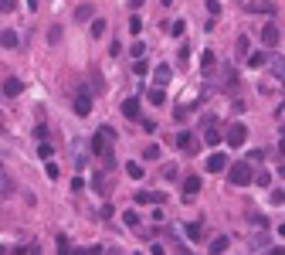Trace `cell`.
Wrapping results in <instances>:
<instances>
[{
	"mask_svg": "<svg viewBox=\"0 0 285 255\" xmlns=\"http://www.w3.org/2000/svg\"><path fill=\"white\" fill-rule=\"evenodd\" d=\"M48 41H55L58 44V41H61V27H51V31H48Z\"/></svg>",
	"mask_w": 285,
	"mask_h": 255,
	"instance_id": "obj_37",
	"label": "cell"
},
{
	"mask_svg": "<svg viewBox=\"0 0 285 255\" xmlns=\"http://www.w3.org/2000/svg\"><path fill=\"white\" fill-rule=\"evenodd\" d=\"M221 139H228V133H221V129H217V123H214V126H207V129H204V143H210V146H217Z\"/></svg>",
	"mask_w": 285,
	"mask_h": 255,
	"instance_id": "obj_9",
	"label": "cell"
},
{
	"mask_svg": "<svg viewBox=\"0 0 285 255\" xmlns=\"http://www.w3.org/2000/svg\"><path fill=\"white\" fill-rule=\"evenodd\" d=\"M187 238L190 242H200V238H204V225H200V221H190L187 225Z\"/></svg>",
	"mask_w": 285,
	"mask_h": 255,
	"instance_id": "obj_14",
	"label": "cell"
},
{
	"mask_svg": "<svg viewBox=\"0 0 285 255\" xmlns=\"http://www.w3.org/2000/svg\"><path fill=\"white\" fill-rule=\"evenodd\" d=\"M92 14H95L92 3H78V7H75V20H78V24H89V20H92Z\"/></svg>",
	"mask_w": 285,
	"mask_h": 255,
	"instance_id": "obj_11",
	"label": "cell"
},
{
	"mask_svg": "<svg viewBox=\"0 0 285 255\" xmlns=\"http://www.w3.org/2000/svg\"><path fill=\"white\" fill-rule=\"evenodd\" d=\"M150 201H163V194H150V191H136V204H150Z\"/></svg>",
	"mask_w": 285,
	"mask_h": 255,
	"instance_id": "obj_17",
	"label": "cell"
},
{
	"mask_svg": "<svg viewBox=\"0 0 285 255\" xmlns=\"http://www.w3.org/2000/svg\"><path fill=\"white\" fill-rule=\"evenodd\" d=\"M262 160H265L262 157V150H251V153H248V163H262Z\"/></svg>",
	"mask_w": 285,
	"mask_h": 255,
	"instance_id": "obj_36",
	"label": "cell"
},
{
	"mask_svg": "<svg viewBox=\"0 0 285 255\" xmlns=\"http://www.w3.org/2000/svg\"><path fill=\"white\" fill-rule=\"evenodd\" d=\"M98 133H102V136L109 139V143H112V139H115V133H112V126H102V129H98Z\"/></svg>",
	"mask_w": 285,
	"mask_h": 255,
	"instance_id": "obj_38",
	"label": "cell"
},
{
	"mask_svg": "<svg viewBox=\"0 0 285 255\" xmlns=\"http://www.w3.org/2000/svg\"><path fill=\"white\" fill-rule=\"evenodd\" d=\"M177 252H180V255H193V252L187 249V245H177Z\"/></svg>",
	"mask_w": 285,
	"mask_h": 255,
	"instance_id": "obj_41",
	"label": "cell"
},
{
	"mask_svg": "<svg viewBox=\"0 0 285 255\" xmlns=\"http://www.w3.org/2000/svg\"><path fill=\"white\" fill-rule=\"evenodd\" d=\"M105 27H109V24H105L102 17H95L92 24H89V31H92V38H102V34H105Z\"/></svg>",
	"mask_w": 285,
	"mask_h": 255,
	"instance_id": "obj_19",
	"label": "cell"
},
{
	"mask_svg": "<svg viewBox=\"0 0 285 255\" xmlns=\"http://www.w3.org/2000/svg\"><path fill=\"white\" fill-rule=\"evenodd\" d=\"M72 109H75V116H89V113H92V96H89V92H78V96L72 99Z\"/></svg>",
	"mask_w": 285,
	"mask_h": 255,
	"instance_id": "obj_3",
	"label": "cell"
},
{
	"mask_svg": "<svg viewBox=\"0 0 285 255\" xmlns=\"http://www.w3.org/2000/svg\"><path fill=\"white\" fill-rule=\"evenodd\" d=\"M248 10H265V14H272V10H275V3H268V0H258V3H248Z\"/></svg>",
	"mask_w": 285,
	"mask_h": 255,
	"instance_id": "obj_26",
	"label": "cell"
},
{
	"mask_svg": "<svg viewBox=\"0 0 285 255\" xmlns=\"http://www.w3.org/2000/svg\"><path fill=\"white\" fill-rule=\"evenodd\" d=\"M51 153H55V146H51V143H48V139H44V143H38V157H51Z\"/></svg>",
	"mask_w": 285,
	"mask_h": 255,
	"instance_id": "obj_29",
	"label": "cell"
},
{
	"mask_svg": "<svg viewBox=\"0 0 285 255\" xmlns=\"http://www.w3.org/2000/svg\"><path fill=\"white\" fill-rule=\"evenodd\" d=\"M129 31H133V34H139V31H143V20L136 17V14H133V17H129Z\"/></svg>",
	"mask_w": 285,
	"mask_h": 255,
	"instance_id": "obj_33",
	"label": "cell"
},
{
	"mask_svg": "<svg viewBox=\"0 0 285 255\" xmlns=\"http://www.w3.org/2000/svg\"><path fill=\"white\" fill-rule=\"evenodd\" d=\"M184 31H187V24H184V20H173V24H167V34H170V38H180Z\"/></svg>",
	"mask_w": 285,
	"mask_h": 255,
	"instance_id": "obj_20",
	"label": "cell"
},
{
	"mask_svg": "<svg viewBox=\"0 0 285 255\" xmlns=\"http://www.w3.org/2000/svg\"><path fill=\"white\" fill-rule=\"evenodd\" d=\"M224 252H228V238L217 235L214 242H210V255H224Z\"/></svg>",
	"mask_w": 285,
	"mask_h": 255,
	"instance_id": "obj_16",
	"label": "cell"
},
{
	"mask_svg": "<svg viewBox=\"0 0 285 255\" xmlns=\"http://www.w3.org/2000/svg\"><path fill=\"white\" fill-rule=\"evenodd\" d=\"M268 65V55L265 51H255V55H248V68H265Z\"/></svg>",
	"mask_w": 285,
	"mask_h": 255,
	"instance_id": "obj_13",
	"label": "cell"
},
{
	"mask_svg": "<svg viewBox=\"0 0 285 255\" xmlns=\"http://www.w3.org/2000/svg\"><path fill=\"white\" fill-rule=\"evenodd\" d=\"M20 89H24V82H20L17 75H7V79H3V96H7V99L20 96Z\"/></svg>",
	"mask_w": 285,
	"mask_h": 255,
	"instance_id": "obj_6",
	"label": "cell"
},
{
	"mask_svg": "<svg viewBox=\"0 0 285 255\" xmlns=\"http://www.w3.org/2000/svg\"><path fill=\"white\" fill-rule=\"evenodd\" d=\"M200 65L210 68V65H214V51H204V55H200Z\"/></svg>",
	"mask_w": 285,
	"mask_h": 255,
	"instance_id": "obj_34",
	"label": "cell"
},
{
	"mask_svg": "<svg viewBox=\"0 0 285 255\" xmlns=\"http://www.w3.org/2000/svg\"><path fill=\"white\" fill-rule=\"evenodd\" d=\"M27 7H31V10H38V0H27Z\"/></svg>",
	"mask_w": 285,
	"mask_h": 255,
	"instance_id": "obj_44",
	"label": "cell"
},
{
	"mask_svg": "<svg viewBox=\"0 0 285 255\" xmlns=\"http://www.w3.org/2000/svg\"><path fill=\"white\" fill-rule=\"evenodd\" d=\"M3 48H7V51H10V48H17V34H14V31H10V27H7V31H3Z\"/></svg>",
	"mask_w": 285,
	"mask_h": 255,
	"instance_id": "obj_23",
	"label": "cell"
},
{
	"mask_svg": "<svg viewBox=\"0 0 285 255\" xmlns=\"http://www.w3.org/2000/svg\"><path fill=\"white\" fill-rule=\"evenodd\" d=\"M160 153H163V150H160L156 143H150V146L143 150V157H146V160H160Z\"/></svg>",
	"mask_w": 285,
	"mask_h": 255,
	"instance_id": "obj_27",
	"label": "cell"
},
{
	"mask_svg": "<svg viewBox=\"0 0 285 255\" xmlns=\"http://www.w3.org/2000/svg\"><path fill=\"white\" fill-rule=\"evenodd\" d=\"M197 191H200V177H187V180H184V194H187V201L190 197H197Z\"/></svg>",
	"mask_w": 285,
	"mask_h": 255,
	"instance_id": "obj_12",
	"label": "cell"
},
{
	"mask_svg": "<svg viewBox=\"0 0 285 255\" xmlns=\"http://www.w3.org/2000/svg\"><path fill=\"white\" fill-rule=\"evenodd\" d=\"M207 10H210V17H217V14H221V3H217V0H207Z\"/></svg>",
	"mask_w": 285,
	"mask_h": 255,
	"instance_id": "obj_35",
	"label": "cell"
},
{
	"mask_svg": "<svg viewBox=\"0 0 285 255\" xmlns=\"http://www.w3.org/2000/svg\"><path fill=\"white\" fill-rule=\"evenodd\" d=\"M255 184H258V187H268V184H272V174L258 167V170H255Z\"/></svg>",
	"mask_w": 285,
	"mask_h": 255,
	"instance_id": "obj_21",
	"label": "cell"
},
{
	"mask_svg": "<svg viewBox=\"0 0 285 255\" xmlns=\"http://www.w3.org/2000/svg\"><path fill=\"white\" fill-rule=\"evenodd\" d=\"M173 146H180L184 153H197V139H193V133H187V129H180V133L173 136Z\"/></svg>",
	"mask_w": 285,
	"mask_h": 255,
	"instance_id": "obj_2",
	"label": "cell"
},
{
	"mask_svg": "<svg viewBox=\"0 0 285 255\" xmlns=\"http://www.w3.org/2000/svg\"><path fill=\"white\" fill-rule=\"evenodd\" d=\"M170 79H173L170 65H156V68H153V82H156V89H163V85H167Z\"/></svg>",
	"mask_w": 285,
	"mask_h": 255,
	"instance_id": "obj_7",
	"label": "cell"
},
{
	"mask_svg": "<svg viewBox=\"0 0 285 255\" xmlns=\"http://www.w3.org/2000/svg\"><path fill=\"white\" fill-rule=\"evenodd\" d=\"M248 48H251V41H248L245 34L234 41V51H238V58H245V61H248Z\"/></svg>",
	"mask_w": 285,
	"mask_h": 255,
	"instance_id": "obj_18",
	"label": "cell"
},
{
	"mask_svg": "<svg viewBox=\"0 0 285 255\" xmlns=\"http://www.w3.org/2000/svg\"><path fill=\"white\" fill-rule=\"evenodd\" d=\"M139 3H143V0H129V7H133V10H136V7H139Z\"/></svg>",
	"mask_w": 285,
	"mask_h": 255,
	"instance_id": "obj_45",
	"label": "cell"
},
{
	"mask_svg": "<svg viewBox=\"0 0 285 255\" xmlns=\"http://www.w3.org/2000/svg\"><path fill=\"white\" fill-rule=\"evenodd\" d=\"M228 180L234 184V187H245V184H251V180H255V170H251V163H248V160H241V163H231Z\"/></svg>",
	"mask_w": 285,
	"mask_h": 255,
	"instance_id": "obj_1",
	"label": "cell"
},
{
	"mask_svg": "<svg viewBox=\"0 0 285 255\" xmlns=\"http://www.w3.org/2000/svg\"><path fill=\"white\" fill-rule=\"evenodd\" d=\"M224 163H228V157H224V153H210L204 167H207V174H221V170H224Z\"/></svg>",
	"mask_w": 285,
	"mask_h": 255,
	"instance_id": "obj_8",
	"label": "cell"
},
{
	"mask_svg": "<svg viewBox=\"0 0 285 255\" xmlns=\"http://www.w3.org/2000/svg\"><path fill=\"white\" fill-rule=\"evenodd\" d=\"M122 221H126L129 228H136V225H139V215H136V211H122Z\"/></svg>",
	"mask_w": 285,
	"mask_h": 255,
	"instance_id": "obj_30",
	"label": "cell"
},
{
	"mask_svg": "<svg viewBox=\"0 0 285 255\" xmlns=\"http://www.w3.org/2000/svg\"><path fill=\"white\" fill-rule=\"evenodd\" d=\"M279 150H282V157H285V136H282V139H279Z\"/></svg>",
	"mask_w": 285,
	"mask_h": 255,
	"instance_id": "obj_42",
	"label": "cell"
},
{
	"mask_svg": "<svg viewBox=\"0 0 285 255\" xmlns=\"http://www.w3.org/2000/svg\"><path fill=\"white\" fill-rule=\"evenodd\" d=\"M126 174L133 177V180H139V177L146 174V170H143V163H126Z\"/></svg>",
	"mask_w": 285,
	"mask_h": 255,
	"instance_id": "obj_25",
	"label": "cell"
},
{
	"mask_svg": "<svg viewBox=\"0 0 285 255\" xmlns=\"http://www.w3.org/2000/svg\"><path fill=\"white\" fill-rule=\"evenodd\" d=\"M0 184H3V191H0L3 197H10V194H14V180H10V174H3V180H0Z\"/></svg>",
	"mask_w": 285,
	"mask_h": 255,
	"instance_id": "obj_28",
	"label": "cell"
},
{
	"mask_svg": "<svg viewBox=\"0 0 285 255\" xmlns=\"http://www.w3.org/2000/svg\"><path fill=\"white\" fill-rule=\"evenodd\" d=\"M119 109H122V116L126 119H139V99H126Z\"/></svg>",
	"mask_w": 285,
	"mask_h": 255,
	"instance_id": "obj_10",
	"label": "cell"
},
{
	"mask_svg": "<svg viewBox=\"0 0 285 255\" xmlns=\"http://www.w3.org/2000/svg\"><path fill=\"white\" fill-rule=\"evenodd\" d=\"M272 72H275V79H279V82H285V58L272 61Z\"/></svg>",
	"mask_w": 285,
	"mask_h": 255,
	"instance_id": "obj_22",
	"label": "cell"
},
{
	"mask_svg": "<svg viewBox=\"0 0 285 255\" xmlns=\"http://www.w3.org/2000/svg\"><path fill=\"white\" fill-rule=\"evenodd\" d=\"M279 177H282V180H285V163H282V167H279Z\"/></svg>",
	"mask_w": 285,
	"mask_h": 255,
	"instance_id": "obj_46",
	"label": "cell"
},
{
	"mask_svg": "<svg viewBox=\"0 0 285 255\" xmlns=\"http://www.w3.org/2000/svg\"><path fill=\"white\" fill-rule=\"evenodd\" d=\"M129 51H133L136 61H139V55H146V44H143V41H133V48H129Z\"/></svg>",
	"mask_w": 285,
	"mask_h": 255,
	"instance_id": "obj_32",
	"label": "cell"
},
{
	"mask_svg": "<svg viewBox=\"0 0 285 255\" xmlns=\"http://www.w3.org/2000/svg\"><path fill=\"white\" fill-rule=\"evenodd\" d=\"M245 139H248V129L241 123H231L228 126V143L231 146H245Z\"/></svg>",
	"mask_w": 285,
	"mask_h": 255,
	"instance_id": "obj_4",
	"label": "cell"
},
{
	"mask_svg": "<svg viewBox=\"0 0 285 255\" xmlns=\"http://www.w3.org/2000/svg\"><path fill=\"white\" fill-rule=\"evenodd\" d=\"M92 187L98 191V194H109V177H105V174H95L92 177Z\"/></svg>",
	"mask_w": 285,
	"mask_h": 255,
	"instance_id": "obj_15",
	"label": "cell"
},
{
	"mask_svg": "<svg viewBox=\"0 0 285 255\" xmlns=\"http://www.w3.org/2000/svg\"><path fill=\"white\" fill-rule=\"evenodd\" d=\"M133 72H136V75H139V79H143V75H146V72H150V65H146V61L139 58V61H136V65H133Z\"/></svg>",
	"mask_w": 285,
	"mask_h": 255,
	"instance_id": "obj_31",
	"label": "cell"
},
{
	"mask_svg": "<svg viewBox=\"0 0 285 255\" xmlns=\"http://www.w3.org/2000/svg\"><path fill=\"white\" fill-rule=\"evenodd\" d=\"M150 102L153 106H163V102H167V92H163V89H150Z\"/></svg>",
	"mask_w": 285,
	"mask_h": 255,
	"instance_id": "obj_24",
	"label": "cell"
},
{
	"mask_svg": "<svg viewBox=\"0 0 285 255\" xmlns=\"http://www.w3.org/2000/svg\"><path fill=\"white\" fill-rule=\"evenodd\" d=\"M279 38H282V31H279L275 24L262 27V44H265V48H275V44H279Z\"/></svg>",
	"mask_w": 285,
	"mask_h": 255,
	"instance_id": "obj_5",
	"label": "cell"
},
{
	"mask_svg": "<svg viewBox=\"0 0 285 255\" xmlns=\"http://www.w3.org/2000/svg\"><path fill=\"white\" fill-rule=\"evenodd\" d=\"M268 255H285V249H272V252H268Z\"/></svg>",
	"mask_w": 285,
	"mask_h": 255,
	"instance_id": "obj_43",
	"label": "cell"
},
{
	"mask_svg": "<svg viewBox=\"0 0 285 255\" xmlns=\"http://www.w3.org/2000/svg\"><path fill=\"white\" fill-rule=\"evenodd\" d=\"M0 10H3V14H10V10H14V0H0Z\"/></svg>",
	"mask_w": 285,
	"mask_h": 255,
	"instance_id": "obj_39",
	"label": "cell"
},
{
	"mask_svg": "<svg viewBox=\"0 0 285 255\" xmlns=\"http://www.w3.org/2000/svg\"><path fill=\"white\" fill-rule=\"evenodd\" d=\"M75 255H98V245H95V249H78Z\"/></svg>",
	"mask_w": 285,
	"mask_h": 255,
	"instance_id": "obj_40",
	"label": "cell"
}]
</instances>
